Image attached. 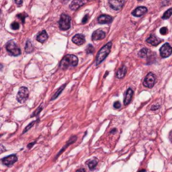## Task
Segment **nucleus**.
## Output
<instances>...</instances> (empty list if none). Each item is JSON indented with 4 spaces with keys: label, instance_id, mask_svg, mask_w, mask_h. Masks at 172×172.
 <instances>
[{
    "label": "nucleus",
    "instance_id": "nucleus-1",
    "mask_svg": "<svg viewBox=\"0 0 172 172\" xmlns=\"http://www.w3.org/2000/svg\"><path fill=\"white\" fill-rule=\"evenodd\" d=\"M78 64V58L74 55H66L61 60L60 63V68L62 70L69 69L70 67H75Z\"/></svg>",
    "mask_w": 172,
    "mask_h": 172
},
{
    "label": "nucleus",
    "instance_id": "nucleus-2",
    "mask_svg": "<svg viewBox=\"0 0 172 172\" xmlns=\"http://www.w3.org/2000/svg\"><path fill=\"white\" fill-rule=\"evenodd\" d=\"M111 48H112V42H108L101 48V50L97 52V55L96 56V65H99L107 58V56L111 51Z\"/></svg>",
    "mask_w": 172,
    "mask_h": 172
},
{
    "label": "nucleus",
    "instance_id": "nucleus-3",
    "mask_svg": "<svg viewBox=\"0 0 172 172\" xmlns=\"http://www.w3.org/2000/svg\"><path fill=\"white\" fill-rule=\"evenodd\" d=\"M6 50L9 55H14V56H18V55H19L21 54L20 48L18 47V45H16V43L14 41H9L7 43Z\"/></svg>",
    "mask_w": 172,
    "mask_h": 172
},
{
    "label": "nucleus",
    "instance_id": "nucleus-4",
    "mask_svg": "<svg viewBox=\"0 0 172 172\" xmlns=\"http://www.w3.org/2000/svg\"><path fill=\"white\" fill-rule=\"evenodd\" d=\"M59 27L61 30H68L71 27V17L65 14H62L59 20Z\"/></svg>",
    "mask_w": 172,
    "mask_h": 172
},
{
    "label": "nucleus",
    "instance_id": "nucleus-5",
    "mask_svg": "<svg viewBox=\"0 0 172 172\" xmlns=\"http://www.w3.org/2000/svg\"><path fill=\"white\" fill-rule=\"evenodd\" d=\"M155 82H156V76L153 72H149L146 75V77H144L143 84L145 87L152 88L154 86Z\"/></svg>",
    "mask_w": 172,
    "mask_h": 172
},
{
    "label": "nucleus",
    "instance_id": "nucleus-6",
    "mask_svg": "<svg viewBox=\"0 0 172 172\" xmlns=\"http://www.w3.org/2000/svg\"><path fill=\"white\" fill-rule=\"evenodd\" d=\"M29 97V90L25 87H22L18 90V94H17V101L20 103H23L26 101V99Z\"/></svg>",
    "mask_w": 172,
    "mask_h": 172
},
{
    "label": "nucleus",
    "instance_id": "nucleus-7",
    "mask_svg": "<svg viewBox=\"0 0 172 172\" xmlns=\"http://www.w3.org/2000/svg\"><path fill=\"white\" fill-rule=\"evenodd\" d=\"M160 56L162 58H166L169 57L172 54V47L171 45L168 43H166L164 45H162L160 49Z\"/></svg>",
    "mask_w": 172,
    "mask_h": 172
},
{
    "label": "nucleus",
    "instance_id": "nucleus-8",
    "mask_svg": "<svg viewBox=\"0 0 172 172\" xmlns=\"http://www.w3.org/2000/svg\"><path fill=\"white\" fill-rule=\"evenodd\" d=\"M124 0H108V4L115 11H119L124 5Z\"/></svg>",
    "mask_w": 172,
    "mask_h": 172
},
{
    "label": "nucleus",
    "instance_id": "nucleus-9",
    "mask_svg": "<svg viewBox=\"0 0 172 172\" xmlns=\"http://www.w3.org/2000/svg\"><path fill=\"white\" fill-rule=\"evenodd\" d=\"M18 160V157L16 154H11V155H9L7 157H4L3 158L1 161L3 163V165L6 166H13L14 163H16Z\"/></svg>",
    "mask_w": 172,
    "mask_h": 172
},
{
    "label": "nucleus",
    "instance_id": "nucleus-10",
    "mask_svg": "<svg viewBox=\"0 0 172 172\" xmlns=\"http://www.w3.org/2000/svg\"><path fill=\"white\" fill-rule=\"evenodd\" d=\"M87 2H89V1L88 0H73L70 4V9L74 11L77 10L81 7H82L84 4H86Z\"/></svg>",
    "mask_w": 172,
    "mask_h": 172
},
{
    "label": "nucleus",
    "instance_id": "nucleus-11",
    "mask_svg": "<svg viewBox=\"0 0 172 172\" xmlns=\"http://www.w3.org/2000/svg\"><path fill=\"white\" fill-rule=\"evenodd\" d=\"M162 41H162L161 39H159L157 36H155L154 35H150L149 37L147 39V41H146V42H147L148 44L153 45V46H157V45H158L159 44H160Z\"/></svg>",
    "mask_w": 172,
    "mask_h": 172
},
{
    "label": "nucleus",
    "instance_id": "nucleus-12",
    "mask_svg": "<svg viewBox=\"0 0 172 172\" xmlns=\"http://www.w3.org/2000/svg\"><path fill=\"white\" fill-rule=\"evenodd\" d=\"M105 36H106L105 32H103L101 30H97L92 33V41H100V40H103L105 38Z\"/></svg>",
    "mask_w": 172,
    "mask_h": 172
},
{
    "label": "nucleus",
    "instance_id": "nucleus-13",
    "mask_svg": "<svg viewBox=\"0 0 172 172\" xmlns=\"http://www.w3.org/2000/svg\"><path fill=\"white\" fill-rule=\"evenodd\" d=\"M148 11V9L146 7L140 6L136 8L133 12H132V14L135 17H141L143 16L145 13Z\"/></svg>",
    "mask_w": 172,
    "mask_h": 172
},
{
    "label": "nucleus",
    "instance_id": "nucleus-14",
    "mask_svg": "<svg viewBox=\"0 0 172 172\" xmlns=\"http://www.w3.org/2000/svg\"><path fill=\"white\" fill-rule=\"evenodd\" d=\"M113 21V18L107 14H102L97 18V22L99 24H110Z\"/></svg>",
    "mask_w": 172,
    "mask_h": 172
},
{
    "label": "nucleus",
    "instance_id": "nucleus-15",
    "mask_svg": "<svg viewBox=\"0 0 172 172\" xmlns=\"http://www.w3.org/2000/svg\"><path fill=\"white\" fill-rule=\"evenodd\" d=\"M134 96V91L132 88H129V89L126 91L124 94V103L125 106L129 105L130 103L131 100H132V97Z\"/></svg>",
    "mask_w": 172,
    "mask_h": 172
},
{
    "label": "nucleus",
    "instance_id": "nucleus-16",
    "mask_svg": "<svg viewBox=\"0 0 172 172\" xmlns=\"http://www.w3.org/2000/svg\"><path fill=\"white\" fill-rule=\"evenodd\" d=\"M72 42L77 45H81L85 43V36L82 34H77L72 37Z\"/></svg>",
    "mask_w": 172,
    "mask_h": 172
},
{
    "label": "nucleus",
    "instance_id": "nucleus-17",
    "mask_svg": "<svg viewBox=\"0 0 172 172\" xmlns=\"http://www.w3.org/2000/svg\"><path fill=\"white\" fill-rule=\"evenodd\" d=\"M77 137L76 136V135H75V136H71V139H69V141H68V143H67V144H65V145L64 146V147H63V148L61 149V150H60L59 153L56 154V156H55V160H56V159H57V158H58V157L60 156V154H62V153H63V151H64V150H65V149L68 148V147H69V145H71V144H72L73 143L75 142V141L77 140Z\"/></svg>",
    "mask_w": 172,
    "mask_h": 172
},
{
    "label": "nucleus",
    "instance_id": "nucleus-18",
    "mask_svg": "<svg viewBox=\"0 0 172 172\" xmlns=\"http://www.w3.org/2000/svg\"><path fill=\"white\" fill-rule=\"evenodd\" d=\"M48 39L47 32L45 30H43L41 33H39L37 36H36V40L37 41L41 42V43H44Z\"/></svg>",
    "mask_w": 172,
    "mask_h": 172
},
{
    "label": "nucleus",
    "instance_id": "nucleus-19",
    "mask_svg": "<svg viewBox=\"0 0 172 172\" xmlns=\"http://www.w3.org/2000/svg\"><path fill=\"white\" fill-rule=\"evenodd\" d=\"M126 72H127V67L125 65H122L121 68H119L117 73H116V77L119 79H122L125 77L126 75Z\"/></svg>",
    "mask_w": 172,
    "mask_h": 172
},
{
    "label": "nucleus",
    "instance_id": "nucleus-20",
    "mask_svg": "<svg viewBox=\"0 0 172 172\" xmlns=\"http://www.w3.org/2000/svg\"><path fill=\"white\" fill-rule=\"evenodd\" d=\"M97 163H98V160H97V158H94L92 160H89L87 161V165L88 168H89L91 171H92V170L95 169L96 166H97Z\"/></svg>",
    "mask_w": 172,
    "mask_h": 172
},
{
    "label": "nucleus",
    "instance_id": "nucleus-21",
    "mask_svg": "<svg viewBox=\"0 0 172 172\" xmlns=\"http://www.w3.org/2000/svg\"><path fill=\"white\" fill-rule=\"evenodd\" d=\"M150 54H151V52H150V50H149V49H147V48H144V49L139 50V56L141 57V58H145V57L149 56Z\"/></svg>",
    "mask_w": 172,
    "mask_h": 172
},
{
    "label": "nucleus",
    "instance_id": "nucleus-22",
    "mask_svg": "<svg viewBox=\"0 0 172 172\" xmlns=\"http://www.w3.org/2000/svg\"><path fill=\"white\" fill-rule=\"evenodd\" d=\"M25 52L26 53H31V52H33V50H34V46H33V45L31 44V42L30 41H26V45H25Z\"/></svg>",
    "mask_w": 172,
    "mask_h": 172
},
{
    "label": "nucleus",
    "instance_id": "nucleus-23",
    "mask_svg": "<svg viewBox=\"0 0 172 172\" xmlns=\"http://www.w3.org/2000/svg\"><path fill=\"white\" fill-rule=\"evenodd\" d=\"M65 86H66V84H64V85H62V86H61V87H60L59 89H58L57 91H56V92H55V93L54 94V96L52 97H51V99H50L51 101H53V100H55V98H57V97H59L60 94V93L62 92V91L65 89Z\"/></svg>",
    "mask_w": 172,
    "mask_h": 172
},
{
    "label": "nucleus",
    "instance_id": "nucleus-24",
    "mask_svg": "<svg viewBox=\"0 0 172 172\" xmlns=\"http://www.w3.org/2000/svg\"><path fill=\"white\" fill-rule=\"evenodd\" d=\"M172 15V8L171 9H169L168 10H166L165 14H163V16H162V18L163 19H167V18H169Z\"/></svg>",
    "mask_w": 172,
    "mask_h": 172
},
{
    "label": "nucleus",
    "instance_id": "nucleus-25",
    "mask_svg": "<svg viewBox=\"0 0 172 172\" xmlns=\"http://www.w3.org/2000/svg\"><path fill=\"white\" fill-rule=\"evenodd\" d=\"M35 124H36V121H34V122H31L30 124L28 125L25 129H24V131H23V134H24V133H26L27 131H29L33 127V125H35Z\"/></svg>",
    "mask_w": 172,
    "mask_h": 172
},
{
    "label": "nucleus",
    "instance_id": "nucleus-26",
    "mask_svg": "<svg viewBox=\"0 0 172 172\" xmlns=\"http://www.w3.org/2000/svg\"><path fill=\"white\" fill-rule=\"evenodd\" d=\"M94 51V47L92 45H88L87 48V54H92Z\"/></svg>",
    "mask_w": 172,
    "mask_h": 172
},
{
    "label": "nucleus",
    "instance_id": "nucleus-27",
    "mask_svg": "<svg viewBox=\"0 0 172 172\" xmlns=\"http://www.w3.org/2000/svg\"><path fill=\"white\" fill-rule=\"evenodd\" d=\"M11 28H12L14 30H17L19 29V24L17 23V22H14L11 24Z\"/></svg>",
    "mask_w": 172,
    "mask_h": 172
},
{
    "label": "nucleus",
    "instance_id": "nucleus-28",
    "mask_svg": "<svg viewBox=\"0 0 172 172\" xmlns=\"http://www.w3.org/2000/svg\"><path fill=\"white\" fill-rule=\"evenodd\" d=\"M42 108H43V107H38V108H37V110H36V112H35V113H33V114L31 115V117L33 118V117H36V116H38V115L40 114V113L41 112Z\"/></svg>",
    "mask_w": 172,
    "mask_h": 172
},
{
    "label": "nucleus",
    "instance_id": "nucleus-29",
    "mask_svg": "<svg viewBox=\"0 0 172 172\" xmlns=\"http://www.w3.org/2000/svg\"><path fill=\"white\" fill-rule=\"evenodd\" d=\"M160 34L161 35H163V36H166V34L168 33V29L166 28V27H162L160 30Z\"/></svg>",
    "mask_w": 172,
    "mask_h": 172
},
{
    "label": "nucleus",
    "instance_id": "nucleus-30",
    "mask_svg": "<svg viewBox=\"0 0 172 172\" xmlns=\"http://www.w3.org/2000/svg\"><path fill=\"white\" fill-rule=\"evenodd\" d=\"M113 107H114V108H116V109H119V108H120V107H121V103H120V102L119 101L115 102L113 103Z\"/></svg>",
    "mask_w": 172,
    "mask_h": 172
},
{
    "label": "nucleus",
    "instance_id": "nucleus-31",
    "mask_svg": "<svg viewBox=\"0 0 172 172\" xmlns=\"http://www.w3.org/2000/svg\"><path fill=\"white\" fill-rule=\"evenodd\" d=\"M17 17H18V18H20V19L22 20V23L24 24V18L27 17V15H26V14H18V15H17Z\"/></svg>",
    "mask_w": 172,
    "mask_h": 172
},
{
    "label": "nucleus",
    "instance_id": "nucleus-32",
    "mask_svg": "<svg viewBox=\"0 0 172 172\" xmlns=\"http://www.w3.org/2000/svg\"><path fill=\"white\" fill-rule=\"evenodd\" d=\"M88 18H89V15H88V14H86V15L83 17L82 20V24H86V23L88 21Z\"/></svg>",
    "mask_w": 172,
    "mask_h": 172
},
{
    "label": "nucleus",
    "instance_id": "nucleus-33",
    "mask_svg": "<svg viewBox=\"0 0 172 172\" xmlns=\"http://www.w3.org/2000/svg\"><path fill=\"white\" fill-rule=\"evenodd\" d=\"M15 4L18 5V6H21L22 4H23V0H14Z\"/></svg>",
    "mask_w": 172,
    "mask_h": 172
},
{
    "label": "nucleus",
    "instance_id": "nucleus-34",
    "mask_svg": "<svg viewBox=\"0 0 172 172\" xmlns=\"http://www.w3.org/2000/svg\"><path fill=\"white\" fill-rule=\"evenodd\" d=\"M160 108V106L159 105H153V107H151V110H157V109H159Z\"/></svg>",
    "mask_w": 172,
    "mask_h": 172
},
{
    "label": "nucleus",
    "instance_id": "nucleus-35",
    "mask_svg": "<svg viewBox=\"0 0 172 172\" xmlns=\"http://www.w3.org/2000/svg\"><path fill=\"white\" fill-rule=\"evenodd\" d=\"M76 172H86V170H85V169H83V168H81V169L77 170Z\"/></svg>",
    "mask_w": 172,
    "mask_h": 172
},
{
    "label": "nucleus",
    "instance_id": "nucleus-36",
    "mask_svg": "<svg viewBox=\"0 0 172 172\" xmlns=\"http://www.w3.org/2000/svg\"><path fill=\"white\" fill-rule=\"evenodd\" d=\"M36 144V142H32V143H30V144H28V148L30 149V148H31V147H32V145H34V144Z\"/></svg>",
    "mask_w": 172,
    "mask_h": 172
},
{
    "label": "nucleus",
    "instance_id": "nucleus-37",
    "mask_svg": "<svg viewBox=\"0 0 172 172\" xmlns=\"http://www.w3.org/2000/svg\"><path fill=\"white\" fill-rule=\"evenodd\" d=\"M139 172H146V171H145L144 169H143V170H140V171H139Z\"/></svg>",
    "mask_w": 172,
    "mask_h": 172
},
{
    "label": "nucleus",
    "instance_id": "nucleus-38",
    "mask_svg": "<svg viewBox=\"0 0 172 172\" xmlns=\"http://www.w3.org/2000/svg\"><path fill=\"white\" fill-rule=\"evenodd\" d=\"M107 75H108V71H107V72H106V74H105V76H104V77H107Z\"/></svg>",
    "mask_w": 172,
    "mask_h": 172
},
{
    "label": "nucleus",
    "instance_id": "nucleus-39",
    "mask_svg": "<svg viewBox=\"0 0 172 172\" xmlns=\"http://www.w3.org/2000/svg\"><path fill=\"white\" fill-rule=\"evenodd\" d=\"M88 1H89V2H90V1H93V0H88Z\"/></svg>",
    "mask_w": 172,
    "mask_h": 172
},
{
    "label": "nucleus",
    "instance_id": "nucleus-40",
    "mask_svg": "<svg viewBox=\"0 0 172 172\" xmlns=\"http://www.w3.org/2000/svg\"><path fill=\"white\" fill-rule=\"evenodd\" d=\"M138 1H142V0H138Z\"/></svg>",
    "mask_w": 172,
    "mask_h": 172
}]
</instances>
